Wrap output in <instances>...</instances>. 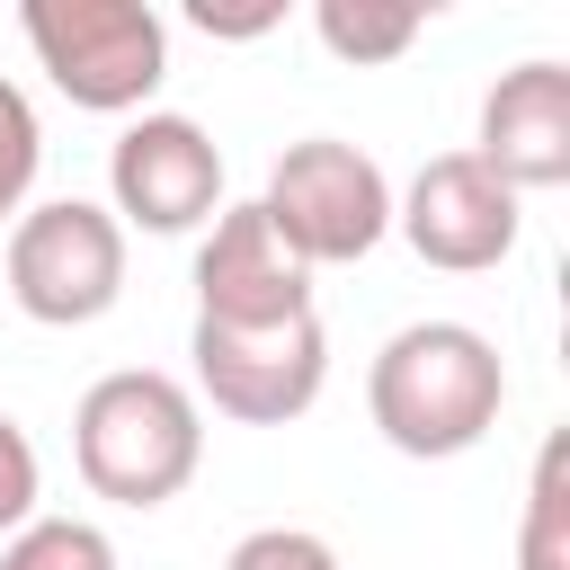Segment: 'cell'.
Instances as JSON below:
<instances>
[{
    "label": "cell",
    "mask_w": 570,
    "mask_h": 570,
    "mask_svg": "<svg viewBox=\"0 0 570 570\" xmlns=\"http://www.w3.org/2000/svg\"><path fill=\"white\" fill-rule=\"evenodd\" d=\"M365 410L383 428L392 454L410 463H445V454H472L499 410H508V365L499 347L472 330V321H410L374 347L365 365Z\"/></svg>",
    "instance_id": "6da1fadb"
},
{
    "label": "cell",
    "mask_w": 570,
    "mask_h": 570,
    "mask_svg": "<svg viewBox=\"0 0 570 570\" xmlns=\"http://www.w3.org/2000/svg\"><path fill=\"white\" fill-rule=\"evenodd\" d=\"M71 463L98 499L116 508H169L196 463H205V410L178 374H151V365H116L80 392L71 410Z\"/></svg>",
    "instance_id": "7a4b0ae2"
},
{
    "label": "cell",
    "mask_w": 570,
    "mask_h": 570,
    "mask_svg": "<svg viewBox=\"0 0 570 570\" xmlns=\"http://www.w3.org/2000/svg\"><path fill=\"white\" fill-rule=\"evenodd\" d=\"M18 36L36 71L89 116H142L169 71V27L151 0H27Z\"/></svg>",
    "instance_id": "3957f363"
},
{
    "label": "cell",
    "mask_w": 570,
    "mask_h": 570,
    "mask_svg": "<svg viewBox=\"0 0 570 570\" xmlns=\"http://www.w3.org/2000/svg\"><path fill=\"white\" fill-rule=\"evenodd\" d=\"M258 214L303 267H347L392 232V178H383L374 151H356L338 134H303V142L276 151Z\"/></svg>",
    "instance_id": "277c9868"
},
{
    "label": "cell",
    "mask_w": 570,
    "mask_h": 570,
    "mask_svg": "<svg viewBox=\"0 0 570 570\" xmlns=\"http://www.w3.org/2000/svg\"><path fill=\"white\" fill-rule=\"evenodd\" d=\"M125 294V223L89 196L27 205L9 223V303L45 330H89Z\"/></svg>",
    "instance_id": "5b68a950"
},
{
    "label": "cell",
    "mask_w": 570,
    "mask_h": 570,
    "mask_svg": "<svg viewBox=\"0 0 570 570\" xmlns=\"http://www.w3.org/2000/svg\"><path fill=\"white\" fill-rule=\"evenodd\" d=\"M187 356H196V410L214 401L240 428H285L330 383V330H321V312L276 321V330H214V321H196Z\"/></svg>",
    "instance_id": "8992f818"
},
{
    "label": "cell",
    "mask_w": 570,
    "mask_h": 570,
    "mask_svg": "<svg viewBox=\"0 0 570 570\" xmlns=\"http://www.w3.org/2000/svg\"><path fill=\"white\" fill-rule=\"evenodd\" d=\"M107 196H116L107 214L134 232H196L223 214V151L196 116L142 107L107 151Z\"/></svg>",
    "instance_id": "52a82bcc"
},
{
    "label": "cell",
    "mask_w": 570,
    "mask_h": 570,
    "mask_svg": "<svg viewBox=\"0 0 570 570\" xmlns=\"http://www.w3.org/2000/svg\"><path fill=\"white\" fill-rule=\"evenodd\" d=\"M392 232H401L428 267H445V276H481V267H499V258L517 249V232H525V196H508L472 151H436V160L392 196Z\"/></svg>",
    "instance_id": "ba28073f"
},
{
    "label": "cell",
    "mask_w": 570,
    "mask_h": 570,
    "mask_svg": "<svg viewBox=\"0 0 570 570\" xmlns=\"http://www.w3.org/2000/svg\"><path fill=\"white\" fill-rule=\"evenodd\" d=\"M312 312V267L267 232L258 205H223L196 240V321L214 330H276Z\"/></svg>",
    "instance_id": "9c48e42d"
},
{
    "label": "cell",
    "mask_w": 570,
    "mask_h": 570,
    "mask_svg": "<svg viewBox=\"0 0 570 570\" xmlns=\"http://www.w3.org/2000/svg\"><path fill=\"white\" fill-rule=\"evenodd\" d=\"M472 160H481L508 196L570 187V62L534 53V62L499 71L490 98H481V142H472Z\"/></svg>",
    "instance_id": "30bf717a"
},
{
    "label": "cell",
    "mask_w": 570,
    "mask_h": 570,
    "mask_svg": "<svg viewBox=\"0 0 570 570\" xmlns=\"http://www.w3.org/2000/svg\"><path fill=\"white\" fill-rule=\"evenodd\" d=\"M312 36L338 53V62H401L419 36H428V9L419 0H321L312 9Z\"/></svg>",
    "instance_id": "8fae6325"
},
{
    "label": "cell",
    "mask_w": 570,
    "mask_h": 570,
    "mask_svg": "<svg viewBox=\"0 0 570 570\" xmlns=\"http://www.w3.org/2000/svg\"><path fill=\"white\" fill-rule=\"evenodd\" d=\"M517 570H570V428L534 445L525 472V525H517Z\"/></svg>",
    "instance_id": "7c38bea8"
},
{
    "label": "cell",
    "mask_w": 570,
    "mask_h": 570,
    "mask_svg": "<svg viewBox=\"0 0 570 570\" xmlns=\"http://www.w3.org/2000/svg\"><path fill=\"white\" fill-rule=\"evenodd\" d=\"M0 570H116V543L89 517H27L0 543Z\"/></svg>",
    "instance_id": "4fadbf2b"
},
{
    "label": "cell",
    "mask_w": 570,
    "mask_h": 570,
    "mask_svg": "<svg viewBox=\"0 0 570 570\" xmlns=\"http://www.w3.org/2000/svg\"><path fill=\"white\" fill-rule=\"evenodd\" d=\"M36 160H45V125H36L27 89H18V80H0V223H18V214H27Z\"/></svg>",
    "instance_id": "5bb4252c"
},
{
    "label": "cell",
    "mask_w": 570,
    "mask_h": 570,
    "mask_svg": "<svg viewBox=\"0 0 570 570\" xmlns=\"http://www.w3.org/2000/svg\"><path fill=\"white\" fill-rule=\"evenodd\" d=\"M223 570H338V552L312 534V525H258L223 552Z\"/></svg>",
    "instance_id": "9a60e30c"
},
{
    "label": "cell",
    "mask_w": 570,
    "mask_h": 570,
    "mask_svg": "<svg viewBox=\"0 0 570 570\" xmlns=\"http://www.w3.org/2000/svg\"><path fill=\"white\" fill-rule=\"evenodd\" d=\"M36 490H45V472H36V445H27V428L0 410V534H18V525L36 517Z\"/></svg>",
    "instance_id": "2e32d148"
},
{
    "label": "cell",
    "mask_w": 570,
    "mask_h": 570,
    "mask_svg": "<svg viewBox=\"0 0 570 570\" xmlns=\"http://www.w3.org/2000/svg\"><path fill=\"white\" fill-rule=\"evenodd\" d=\"M187 18H196L205 36H232V45H240V36H267V27L285 18V9H276V0H267V9H214V0H196Z\"/></svg>",
    "instance_id": "e0dca14e"
}]
</instances>
